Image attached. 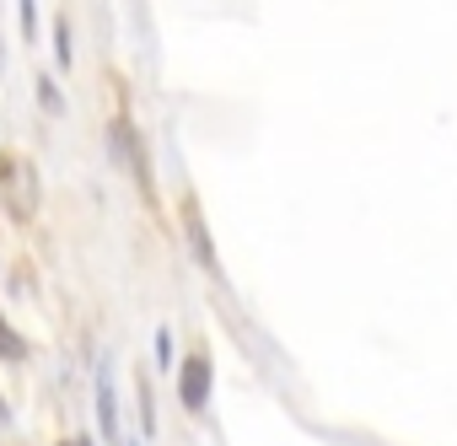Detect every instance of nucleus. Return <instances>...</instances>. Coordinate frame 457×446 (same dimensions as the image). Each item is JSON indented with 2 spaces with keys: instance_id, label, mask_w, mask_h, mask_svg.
<instances>
[{
  "instance_id": "obj_1",
  "label": "nucleus",
  "mask_w": 457,
  "mask_h": 446,
  "mask_svg": "<svg viewBox=\"0 0 457 446\" xmlns=\"http://www.w3.org/2000/svg\"><path fill=\"white\" fill-rule=\"evenodd\" d=\"M178 392H183L188 409H204V398H210V360H204V355H188V360H183Z\"/></svg>"
},
{
  "instance_id": "obj_6",
  "label": "nucleus",
  "mask_w": 457,
  "mask_h": 446,
  "mask_svg": "<svg viewBox=\"0 0 457 446\" xmlns=\"http://www.w3.org/2000/svg\"><path fill=\"white\" fill-rule=\"evenodd\" d=\"M60 446H92V441H60Z\"/></svg>"
},
{
  "instance_id": "obj_3",
  "label": "nucleus",
  "mask_w": 457,
  "mask_h": 446,
  "mask_svg": "<svg viewBox=\"0 0 457 446\" xmlns=\"http://www.w3.org/2000/svg\"><path fill=\"white\" fill-rule=\"evenodd\" d=\"M22 355H28V344L12 334V323H6V318H0V360H22Z\"/></svg>"
},
{
  "instance_id": "obj_4",
  "label": "nucleus",
  "mask_w": 457,
  "mask_h": 446,
  "mask_svg": "<svg viewBox=\"0 0 457 446\" xmlns=\"http://www.w3.org/2000/svg\"><path fill=\"white\" fill-rule=\"evenodd\" d=\"M54 33H60V38H54V54H60V65H71V28H65V22H60V28H54Z\"/></svg>"
},
{
  "instance_id": "obj_2",
  "label": "nucleus",
  "mask_w": 457,
  "mask_h": 446,
  "mask_svg": "<svg viewBox=\"0 0 457 446\" xmlns=\"http://www.w3.org/2000/svg\"><path fill=\"white\" fill-rule=\"evenodd\" d=\"M97 414H103V430H108V441L119 446V409H113V387H108V382L97 387Z\"/></svg>"
},
{
  "instance_id": "obj_5",
  "label": "nucleus",
  "mask_w": 457,
  "mask_h": 446,
  "mask_svg": "<svg viewBox=\"0 0 457 446\" xmlns=\"http://www.w3.org/2000/svg\"><path fill=\"white\" fill-rule=\"evenodd\" d=\"M22 33H33V0H22Z\"/></svg>"
}]
</instances>
